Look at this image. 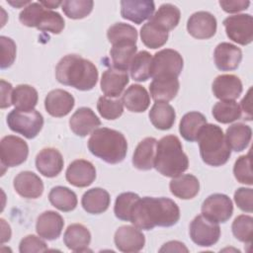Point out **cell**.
Returning <instances> with one entry per match:
<instances>
[{
  "label": "cell",
  "instance_id": "obj_14",
  "mask_svg": "<svg viewBox=\"0 0 253 253\" xmlns=\"http://www.w3.org/2000/svg\"><path fill=\"white\" fill-rule=\"evenodd\" d=\"M116 247L125 253L140 251L145 245L144 234L139 228L132 225L120 226L114 235Z\"/></svg>",
  "mask_w": 253,
  "mask_h": 253
},
{
  "label": "cell",
  "instance_id": "obj_40",
  "mask_svg": "<svg viewBox=\"0 0 253 253\" xmlns=\"http://www.w3.org/2000/svg\"><path fill=\"white\" fill-rule=\"evenodd\" d=\"M168 37V32L159 29L149 21L140 29V39L142 43L151 49L163 46L167 42Z\"/></svg>",
  "mask_w": 253,
  "mask_h": 253
},
{
  "label": "cell",
  "instance_id": "obj_43",
  "mask_svg": "<svg viewBox=\"0 0 253 253\" xmlns=\"http://www.w3.org/2000/svg\"><path fill=\"white\" fill-rule=\"evenodd\" d=\"M108 41L113 44L119 42H133L137 41V31L134 27L126 23H116L107 31Z\"/></svg>",
  "mask_w": 253,
  "mask_h": 253
},
{
  "label": "cell",
  "instance_id": "obj_36",
  "mask_svg": "<svg viewBox=\"0 0 253 253\" xmlns=\"http://www.w3.org/2000/svg\"><path fill=\"white\" fill-rule=\"evenodd\" d=\"M48 200L55 209L64 212L73 211L78 203L76 194L64 186L53 187L49 191Z\"/></svg>",
  "mask_w": 253,
  "mask_h": 253
},
{
  "label": "cell",
  "instance_id": "obj_8",
  "mask_svg": "<svg viewBox=\"0 0 253 253\" xmlns=\"http://www.w3.org/2000/svg\"><path fill=\"white\" fill-rule=\"evenodd\" d=\"M184 66L182 55L175 49L164 48L152 56L151 77H172L178 78Z\"/></svg>",
  "mask_w": 253,
  "mask_h": 253
},
{
  "label": "cell",
  "instance_id": "obj_39",
  "mask_svg": "<svg viewBox=\"0 0 253 253\" xmlns=\"http://www.w3.org/2000/svg\"><path fill=\"white\" fill-rule=\"evenodd\" d=\"M211 113L220 124H230L242 117L241 108L235 101H219L212 107Z\"/></svg>",
  "mask_w": 253,
  "mask_h": 253
},
{
  "label": "cell",
  "instance_id": "obj_46",
  "mask_svg": "<svg viewBox=\"0 0 253 253\" xmlns=\"http://www.w3.org/2000/svg\"><path fill=\"white\" fill-rule=\"evenodd\" d=\"M251 152L246 155L239 156L233 166V174L235 179L245 185H253V176L251 170Z\"/></svg>",
  "mask_w": 253,
  "mask_h": 253
},
{
  "label": "cell",
  "instance_id": "obj_35",
  "mask_svg": "<svg viewBox=\"0 0 253 253\" xmlns=\"http://www.w3.org/2000/svg\"><path fill=\"white\" fill-rule=\"evenodd\" d=\"M136 42H119L113 43L110 50V55L114 67L127 71L133 56L136 54Z\"/></svg>",
  "mask_w": 253,
  "mask_h": 253
},
{
  "label": "cell",
  "instance_id": "obj_10",
  "mask_svg": "<svg viewBox=\"0 0 253 253\" xmlns=\"http://www.w3.org/2000/svg\"><path fill=\"white\" fill-rule=\"evenodd\" d=\"M226 36L232 42L247 45L253 41V18L250 14H236L223 20Z\"/></svg>",
  "mask_w": 253,
  "mask_h": 253
},
{
  "label": "cell",
  "instance_id": "obj_56",
  "mask_svg": "<svg viewBox=\"0 0 253 253\" xmlns=\"http://www.w3.org/2000/svg\"><path fill=\"white\" fill-rule=\"evenodd\" d=\"M10 5H12L15 8H20V7H26L28 6L30 3H32L31 1H23V0H19V1H12V0H8L7 1Z\"/></svg>",
  "mask_w": 253,
  "mask_h": 253
},
{
  "label": "cell",
  "instance_id": "obj_44",
  "mask_svg": "<svg viewBox=\"0 0 253 253\" xmlns=\"http://www.w3.org/2000/svg\"><path fill=\"white\" fill-rule=\"evenodd\" d=\"M92 0H65L61 4V9L65 16L73 20L87 17L93 10Z\"/></svg>",
  "mask_w": 253,
  "mask_h": 253
},
{
  "label": "cell",
  "instance_id": "obj_55",
  "mask_svg": "<svg viewBox=\"0 0 253 253\" xmlns=\"http://www.w3.org/2000/svg\"><path fill=\"white\" fill-rule=\"evenodd\" d=\"M40 3L46 9L50 10V9H56L58 6H60L62 4L61 1H40Z\"/></svg>",
  "mask_w": 253,
  "mask_h": 253
},
{
  "label": "cell",
  "instance_id": "obj_19",
  "mask_svg": "<svg viewBox=\"0 0 253 253\" xmlns=\"http://www.w3.org/2000/svg\"><path fill=\"white\" fill-rule=\"evenodd\" d=\"M75 105L74 97L63 89H54L47 93L44 99L46 112L54 118H62L68 115Z\"/></svg>",
  "mask_w": 253,
  "mask_h": 253
},
{
  "label": "cell",
  "instance_id": "obj_16",
  "mask_svg": "<svg viewBox=\"0 0 253 253\" xmlns=\"http://www.w3.org/2000/svg\"><path fill=\"white\" fill-rule=\"evenodd\" d=\"M155 10L151 0H123L121 1V16L136 25L150 19Z\"/></svg>",
  "mask_w": 253,
  "mask_h": 253
},
{
  "label": "cell",
  "instance_id": "obj_49",
  "mask_svg": "<svg viewBox=\"0 0 253 253\" xmlns=\"http://www.w3.org/2000/svg\"><path fill=\"white\" fill-rule=\"evenodd\" d=\"M234 202L237 207L245 211L252 212L253 211V190L251 188L241 187L234 192Z\"/></svg>",
  "mask_w": 253,
  "mask_h": 253
},
{
  "label": "cell",
  "instance_id": "obj_6",
  "mask_svg": "<svg viewBox=\"0 0 253 253\" xmlns=\"http://www.w3.org/2000/svg\"><path fill=\"white\" fill-rule=\"evenodd\" d=\"M19 21L26 27L58 35L64 29L63 17L55 11L44 8L40 2H32L19 14Z\"/></svg>",
  "mask_w": 253,
  "mask_h": 253
},
{
  "label": "cell",
  "instance_id": "obj_25",
  "mask_svg": "<svg viewBox=\"0 0 253 253\" xmlns=\"http://www.w3.org/2000/svg\"><path fill=\"white\" fill-rule=\"evenodd\" d=\"M63 242L71 251L84 252L88 250L91 242V233L83 224L72 223L67 226L63 234Z\"/></svg>",
  "mask_w": 253,
  "mask_h": 253
},
{
  "label": "cell",
  "instance_id": "obj_17",
  "mask_svg": "<svg viewBox=\"0 0 253 253\" xmlns=\"http://www.w3.org/2000/svg\"><path fill=\"white\" fill-rule=\"evenodd\" d=\"M101 126V121L88 107H81L77 109L69 119V126L74 134L84 137L92 133L98 126Z\"/></svg>",
  "mask_w": 253,
  "mask_h": 253
},
{
  "label": "cell",
  "instance_id": "obj_5",
  "mask_svg": "<svg viewBox=\"0 0 253 253\" xmlns=\"http://www.w3.org/2000/svg\"><path fill=\"white\" fill-rule=\"evenodd\" d=\"M197 141L200 155L206 164L219 167L228 161L231 149L227 144L222 128L217 125L207 124L202 128Z\"/></svg>",
  "mask_w": 253,
  "mask_h": 253
},
{
  "label": "cell",
  "instance_id": "obj_7",
  "mask_svg": "<svg viewBox=\"0 0 253 253\" xmlns=\"http://www.w3.org/2000/svg\"><path fill=\"white\" fill-rule=\"evenodd\" d=\"M6 122L12 131L28 139L35 138L43 126V117L35 109L31 111L14 109L8 114Z\"/></svg>",
  "mask_w": 253,
  "mask_h": 253
},
{
  "label": "cell",
  "instance_id": "obj_12",
  "mask_svg": "<svg viewBox=\"0 0 253 253\" xmlns=\"http://www.w3.org/2000/svg\"><path fill=\"white\" fill-rule=\"evenodd\" d=\"M201 211L207 218L217 223H224L233 213V204L227 195L215 193L203 202Z\"/></svg>",
  "mask_w": 253,
  "mask_h": 253
},
{
  "label": "cell",
  "instance_id": "obj_28",
  "mask_svg": "<svg viewBox=\"0 0 253 253\" xmlns=\"http://www.w3.org/2000/svg\"><path fill=\"white\" fill-rule=\"evenodd\" d=\"M122 102L129 112L143 113L150 105V96L143 86L132 84L124 92Z\"/></svg>",
  "mask_w": 253,
  "mask_h": 253
},
{
  "label": "cell",
  "instance_id": "obj_38",
  "mask_svg": "<svg viewBox=\"0 0 253 253\" xmlns=\"http://www.w3.org/2000/svg\"><path fill=\"white\" fill-rule=\"evenodd\" d=\"M151 62L152 55L146 51L141 50L137 52L129 65L130 77L137 82H145L151 77Z\"/></svg>",
  "mask_w": 253,
  "mask_h": 253
},
{
  "label": "cell",
  "instance_id": "obj_47",
  "mask_svg": "<svg viewBox=\"0 0 253 253\" xmlns=\"http://www.w3.org/2000/svg\"><path fill=\"white\" fill-rule=\"evenodd\" d=\"M1 43V69H5L10 67L16 58V43L15 42L8 37L1 36L0 37Z\"/></svg>",
  "mask_w": 253,
  "mask_h": 253
},
{
  "label": "cell",
  "instance_id": "obj_21",
  "mask_svg": "<svg viewBox=\"0 0 253 253\" xmlns=\"http://www.w3.org/2000/svg\"><path fill=\"white\" fill-rule=\"evenodd\" d=\"M213 60L216 68L220 71H231L236 69L242 60V51L235 44L220 42L213 51Z\"/></svg>",
  "mask_w": 253,
  "mask_h": 253
},
{
  "label": "cell",
  "instance_id": "obj_1",
  "mask_svg": "<svg viewBox=\"0 0 253 253\" xmlns=\"http://www.w3.org/2000/svg\"><path fill=\"white\" fill-rule=\"evenodd\" d=\"M179 219V207L173 200L164 197L139 198L130 214V222L142 230H151L155 226H173Z\"/></svg>",
  "mask_w": 253,
  "mask_h": 253
},
{
  "label": "cell",
  "instance_id": "obj_22",
  "mask_svg": "<svg viewBox=\"0 0 253 253\" xmlns=\"http://www.w3.org/2000/svg\"><path fill=\"white\" fill-rule=\"evenodd\" d=\"M16 193L25 199H38L43 193L42 179L32 171L20 172L13 181Z\"/></svg>",
  "mask_w": 253,
  "mask_h": 253
},
{
  "label": "cell",
  "instance_id": "obj_33",
  "mask_svg": "<svg viewBox=\"0 0 253 253\" xmlns=\"http://www.w3.org/2000/svg\"><path fill=\"white\" fill-rule=\"evenodd\" d=\"M148 117L155 128L167 130L173 126L176 119V113L170 104L156 102L150 109Z\"/></svg>",
  "mask_w": 253,
  "mask_h": 253
},
{
  "label": "cell",
  "instance_id": "obj_27",
  "mask_svg": "<svg viewBox=\"0 0 253 253\" xmlns=\"http://www.w3.org/2000/svg\"><path fill=\"white\" fill-rule=\"evenodd\" d=\"M180 83L178 78L160 77L153 78L149 85V92L151 98L155 102L168 103L173 100L178 94Z\"/></svg>",
  "mask_w": 253,
  "mask_h": 253
},
{
  "label": "cell",
  "instance_id": "obj_31",
  "mask_svg": "<svg viewBox=\"0 0 253 253\" xmlns=\"http://www.w3.org/2000/svg\"><path fill=\"white\" fill-rule=\"evenodd\" d=\"M206 117L197 111H192L185 114L179 124V131L182 137L190 142L196 141L202 130L207 125Z\"/></svg>",
  "mask_w": 253,
  "mask_h": 253
},
{
  "label": "cell",
  "instance_id": "obj_23",
  "mask_svg": "<svg viewBox=\"0 0 253 253\" xmlns=\"http://www.w3.org/2000/svg\"><path fill=\"white\" fill-rule=\"evenodd\" d=\"M64 220L62 216L54 211H45L38 216L36 231L40 237L46 240L57 239L63 229Z\"/></svg>",
  "mask_w": 253,
  "mask_h": 253
},
{
  "label": "cell",
  "instance_id": "obj_26",
  "mask_svg": "<svg viewBox=\"0 0 253 253\" xmlns=\"http://www.w3.org/2000/svg\"><path fill=\"white\" fill-rule=\"evenodd\" d=\"M157 140L154 137L143 138L136 146L132 155V165L142 171L150 170L154 167Z\"/></svg>",
  "mask_w": 253,
  "mask_h": 253
},
{
  "label": "cell",
  "instance_id": "obj_53",
  "mask_svg": "<svg viewBox=\"0 0 253 253\" xmlns=\"http://www.w3.org/2000/svg\"><path fill=\"white\" fill-rule=\"evenodd\" d=\"M251 91L252 88H250L245 95V97L241 100V111L244 112V120L251 121L252 120V108H251Z\"/></svg>",
  "mask_w": 253,
  "mask_h": 253
},
{
  "label": "cell",
  "instance_id": "obj_52",
  "mask_svg": "<svg viewBox=\"0 0 253 253\" xmlns=\"http://www.w3.org/2000/svg\"><path fill=\"white\" fill-rule=\"evenodd\" d=\"M159 252H189V249L184 243L173 240L163 244V246L159 249Z\"/></svg>",
  "mask_w": 253,
  "mask_h": 253
},
{
  "label": "cell",
  "instance_id": "obj_24",
  "mask_svg": "<svg viewBox=\"0 0 253 253\" xmlns=\"http://www.w3.org/2000/svg\"><path fill=\"white\" fill-rule=\"evenodd\" d=\"M128 82L129 78L127 71L111 67L103 72L100 86L105 96L118 98L123 93Z\"/></svg>",
  "mask_w": 253,
  "mask_h": 253
},
{
  "label": "cell",
  "instance_id": "obj_11",
  "mask_svg": "<svg viewBox=\"0 0 253 253\" xmlns=\"http://www.w3.org/2000/svg\"><path fill=\"white\" fill-rule=\"evenodd\" d=\"M0 155L2 166L16 167L27 160L29 146L19 136L6 135L0 141Z\"/></svg>",
  "mask_w": 253,
  "mask_h": 253
},
{
  "label": "cell",
  "instance_id": "obj_45",
  "mask_svg": "<svg viewBox=\"0 0 253 253\" xmlns=\"http://www.w3.org/2000/svg\"><path fill=\"white\" fill-rule=\"evenodd\" d=\"M231 230L236 239L243 243L250 244L253 234V218L251 215L240 214L232 222Z\"/></svg>",
  "mask_w": 253,
  "mask_h": 253
},
{
  "label": "cell",
  "instance_id": "obj_50",
  "mask_svg": "<svg viewBox=\"0 0 253 253\" xmlns=\"http://www.w3.org/2000/svg\"><path fill=\"white\" fill-rule=\"evenodd\" d=\"M218 4L226 13H238L246 10L250 2L248 0H220Z\"/></svg>",
  "mask_w": 253,
  "mask_h": 253
},
{
  "label": "cell",
  "instance_id": "obj_15",
  "mask_svg": "<svg viewBox=\"0 0 253 253\" xmlns=\"http://www.w3.org/2000/svg\"><path fill=\"white\" fill-rule=\"evenodd\" d=\"M67 182L77 188L90 186L96 179L95 166L88 160L76 159L72 161L65 172Z\"/></svg>",
  "mask_w": 253,
  "mask_h": 253
},
{
  "label": "cell",
  "instance_id": "obj_9",
  "mask_svg": "<svg viewBox=\"0 0 253 253\" xmlns=\"http://www.w3.org/2000/svg\"><path fill=\"white\" fill-rule=\"evenodd\" d=\"M189 233L195 244L201 247H210L218 241L220 227L217 222L207 218L203 214H199L191 221Z\"/></svg>",
  "mask_w": 253,
  "mask_h": 253
},
{
  "label": "cell",
  "instance_id": "obj_37",
  "mask_svg": "<svg viewBox=\"0 0 253 253\" xmlns=\"http://www.w3.org/2000/svg\"><path fill=\"white\" fill-rule=\"evenodd\" d=\"M39 94L35 87L28 84L16 86L12 95V105L20 111L34 110L38 104Z\"/></svg>",
  "mask_w": 253,
  "mask_h": 253
},
{
  "label": "cell",
  "instance_id": "obj_54",
  "mask_svg": "<svg viewBox=\"0 0 253 253\" xmlns=\"http://www.w3.org/2000/svg\"><path fill=\"white\" fill-rule=\"evenodd\" d=\"M1 226H2V232H1V243H5L6 241L10 240L11 237V228L10 225L5 221V219L1 218Z\"/></svg>",
  "mask_w": 253,
  "mask_h": 253
},
{
  "label": "cell",
  "instance_id": "obj_30",
  "mask_svg": "<svg viewBox=\"0 0 253 253\" xmlns=\"http://www.w3.org/2000/svg\"><path fill=\"white\" fill-rule=\"evenodd\" d=\"M170 192L181 200H191L200 191V182L192 174H181L172 178L169 183Z\"/></svg>",
  "mask_w": 253,
  "mask_h": 253
},
{
  "label": "cell",
  "instance_id": "obj_2",
  "mask_svg": "<svg viewBox=\"0 0 253 253\" xmlns=\"http://www.w3.org/2000/svg\"><path fill=\"white\" fill-rule=\"evenodd\" d=\"M98 76L95 64L78 54L63 56L55 67V77L60 84L80 91L92 90L97 84Z\"/></svg>",
  "mask_w": 253,
  "mask_h": 253
},
{
  "label": "cell",
  "instance_id": "obj_32",
  "mask_svg": "<svg viewBox=\"0 0 253 253\" xmlns=\"http://www.w3.org/2000/svg\"><path fill=\"white\" fill-rule=\"evenodd\" d=\"M180 18L181 12L177 6L171 3H164L158 8L155 14L152 15L149 22L159 29L169 33L178 26Z\"/></svg>",
  "mask_w": 253,
  "mask_h": 253
},
{
  "label": "cell",
  "instance_id": "obj_29",
  "mask_svg": "<svg viewBox=\"0 0 253 253\" xmlns=\"http://www.w3.org/2000/svg\"><path fill=\"white\" fill-rule=\"evenodd\" d=\"M110 203V194L102 188H92L86 191L81 199L82 208L85 211L91 214L105 212L109 209Z\"/></svg>",
  "mask_w": 253,
  "mask_h": 253
},
{
  "label": "cell",
  "instance_id": "obj_51",
  "mask_svg": "<svg viewBox=\"0 0 253 253\" xmlns=\"http://www.w3.org/2000/svg\"><path fill=\"white\" fill-rule=\"evenodd\" d=\"M1 103L0 107L1 109L8 108L12 105V95H13V87L12 84L5 81L4 79H1Z\"/></svg>",
  "mask_w": 253,
  "mask_h": 253
},
{
  "label": "cell",
  "instance_id": "obj_42",
  "mask_svg": "<svg viewBox=\"0 0 253 253\" xmlns=\"http://www.w3.org/2000/svg\"><path fill=\"white\" fill-rule=\"evenodd\" d=\"M97 110L101 117L113 121L119 119L124 113V104L119 98L101 96L97 102Z\"/></svg>",
  "mask_w": 253,
  "mask_h": 253
},
{
  "label": "cell",
  "instance_id": "obj_41",
  "mask_svg": "<svg viewBox=\"0 0 253 253\" xmlns=\"http://www.w3.org/2000/svg\"><path fill=\"white\" fill-rule=\"evenodd\" d=\"M139 200V196L132 192L120 194L115 202L114 213L117 218L124 221H130V214L135 203Z\"/></svg>",
  "mask_w": 253,
  "mask_h": 253
},
{
  "label": "cell",
  "instance_id": "obj_13",
  "mask_svg": "<svg viewBox=\"0 0 253 253\" xmlns=\"http://www.w3.org/2000/svg\"><path fill=\"white\" fill-rule=\"evenodd\" d=\"M217 22L215 17L207 11H198L190 16L187 22V31L195 39L208 40L216 33Z\"/></svg>",
  "mask_w": 253,
  "mask_h": 253
},
{
  "label": "cell",
  "instance_id": "obj_48",
  "mask_svg": "<svg viewBox=\"0 0 253 253\" xmlns=\"http://www.w3.org/2000/svg\"><path fill=\"white\" fill-rule=\"evenodd\" d=\"M46 243L40 237L30 234L25 236L19 244L20 253H34V252H43L46 251Z\"/></svg>",
  "mask_w": 253,
  "mask_h": 253
},
{
  "label": "cell",
  "instance_id": "obj_34",
  "mask_svg": "<svg viewBox=\"0 0 253 253\" xmlns=\"http://www.w3.org/2000/svg\"><path fill=\"white\" fill-rule=\"evenodd\" d=\"M225 138L230 149L240 152L248 147L252 138V129L245 124L236 123L227 127Z\"/></svg>",
  "mask_w": 253,
  "mask_h": 253
},
{
  "label": "cell",
  "instance_id": "obj_4",
  "mask_svg": "<svg viewBox=\"0 0 253 253\" xmlns=\"http://www.w3.org/2000/svg\"><path fill=\"white\" fill-rule=\"evenodd\" d=\"M154 168L162 176L170 178L183 174L189 168L188 156L178 136L169 134L157 141Z\"/></svg>",
  "mask_w": 253,
  "mask_h": 253
},
{
  "label": "cell",
  "instance_id": "obj_3",
  "mask_svg": "<svg viewBox=\"0 0 253 253\" xmlns=\"http://www.w3.org/2000/svg\"><path fill=\"white\" fill-rule=\"evenodd\" d=\"M88 149L96 157L109 164L124 161L127 152V141L119 130L109 127L96 128L88 139Z\"/></svg>",
  "mask_w": 253,
  "mask_h": 253
},
{
  "label": "cell",
  "instance_id": "obj_20",
  "mask_svg": "<svg viewBox=\"0 0 253 253\" xmlns=\"http://www.w3.org/2000/svg\"><path fill=\"white\" fill-rule=\"evenodd\" d=\"M63 157L53 147L42 149L36 156V168L44 177H56L63 169Z\"/></svg>",
  "mask_w": 253,
  "mask_h": 253
},
{
  "label": "cell",
  "instance_id": "obj_18",
  "mask_svg": "<svg viewBox=\"0 0 253 253\" xmlns=\"http://www.w3.org/2000/svg\"><path fill=\"white\" fill-rule=\"evenodd\" d=\"M212 93L220 101H234L243 90L242 82L234 74H221L215 77L211 85Z\"/></svg>",
  "mask_w": 253,
  "mask_h": 253
}]
</instances>
